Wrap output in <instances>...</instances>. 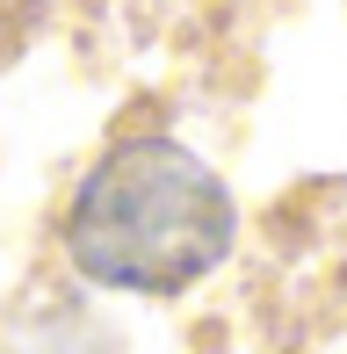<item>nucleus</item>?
I'll list each match as a JSON object with an SVG mask.
<instances>
[{
	"label": "nucleus",
	"instance_id": "obj_1",
	"mask_svg": "<svg viewBox=\"0 0 347 354\" xmlns=\"http://www.w3.org/2000/svg\"><path fill=\"white\" fill-rule=\"evenodd\" d=\"M232 232H239V210H232L225 181L181 145L138 138V145H116L87 174L66 246L80 275L109 289L174 297L232 253Z\"/></svg>",
	"mask_w": 347,
	"mask_h": 354
}]
</instances>
